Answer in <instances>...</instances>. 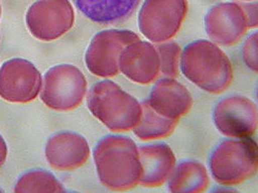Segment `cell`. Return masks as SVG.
Masks as SVG:
<instances>
[{"instance_id": "cell-9", "label": "cell", "mask_w": 258, "mask_h": 193, "mask_svg": "<svg viewBox=\"0 0 258 193\" xmlns=\"http://www.w3.org/2000/svg\"><path fill=\"white\" fill-rule=\"evenodd\" d=\"M41 87V74L28 60L14 58L0 68V97L9 102H30L38 96Z\"/></svg>"}, {"instance_id": "cell-12", "label": "cell", "mask_w": 258, "mask_h": 193, "mask_svg": "<svg viewBox=\"0 0 258 193\" xmlns=\"http://www.w3.org/2000/svg\"><path fill=\"white\" fill-rule=\"evenodd\" d=\"M119 69L126 78L135 83L141 85L154 83L160 74L158 52L148 41H135L121 52Z\"/></svg>"}, {"instance_id": "cell-26", "label": "cell", "mask_w": 258, "mask_h": 193, "mask_svg": "<svg viewBox=\"0 0 258 193\" xmlns=\"http://www.w3.org/2000/svg\"><path fill=\"white\" fill-rule=\"evenodd\" d=\"M246 2H250V0H246Z\"/></svg>"}, {"instance_id": "cell-21", "label": "cell", "mask_w": 258, "mask_h": 193, "mask_svg": "<svg viewBox=\"0 0 258 193\" xmlns=\"http://www.w3.org/2000/svg\"><path fill=\"white\" fill-rule=\"evenodd\" d=\"M257 36L258 32H253L248 36L242 46V58L246 66L254 73L258 72L257 63Z\"/></svg>"}, {"instance_id": "cell-18", "label": "cell", "mask_w": 258, "mask_h": 193, "mask_svg": "<svg viewBox=\"0 0 258 193\" xmlns=\"http://www.w3.org/2000/svg\"><path fill=\"white\" fill-rule=\"evenodd\" d=\"M143 113L139 123L134 128V134L142 141H155L165 139L174 133L177 120L167 119L154 112L147 100L142 103Z\"/></svg>"}, {"instance_id": "cell-13", "label": "cell", "mask_w": 258, "mask_h": 193, "mask_svg": "<svg viewBox=\"0 0 258 193\" xmlns=\"http://www.w3.org/2000/svg\"><path fill=\"white\" fill-rule=\"evenodd\" d=\"M45 154L52 167L59 170H74L87 162L90 157V147L83 136L61 132L48 140Z\"/></svg>"}, {"instance_id": "cell-3", "label": "cell", "mask_w": 258, "mask_h": 193, "mask_svg": "<svg viewBox=\"0 0 258 193\" xmlns=\"http://www.w3.org/2000/svg\"><path fill=\"white\" fill-rule=\"evenodd\" d=\"M87 106L90 113L113 133L133 131L143 113L142 103L110 80L92 86L87 94Z\"/></svg>"}, {"instance_id": "cell-22", "label": "cell", "mask_w": 258, "mask_h": 193, "mask_svg": "<svg viewBox=\"0 0 258 193\" xmlns=\"http://www.w3.org/2000/svg\"><path fill=\"white\" fill-rule=\"evenodd\" d=\"M249 21V28L257 27V2L252 4H241Z\"/></svg>"}, {"instance_id": "cell-5", "label": "cell", "mask_w": 258, "mask_h": 193, "mask_svg": "<svg viewBox=\"0 0 258 193\" xmlns=\"http://www.w3.org/2000/svg\"><path fill=\"white\" fill-rule=\"evenodd\" d=\"M88 83L84 74L72 64H59L45 74L40 99L49 109L73 111L82 104Z\"/></svg>"}, {"instance_id": "cell-17", "label": "cell", "mask_w": 258, "mask_h": 193, "mask_svg": "<svg viewBox=\"0 0 258 193\" xmlns=\"http://www.w3.org/2000/svg\"><path fill=\"white\" fill-rule=\"evenodd\" d=\"M169 178L168 190L173 193H201L210 183L206 166L197 160L180 162Z\"/></svg>"}, {"instance_id": "cell-6", "label": "cell", "mask_w": 258, "mask_h": 193, "mask_svg": "<svg viewBox=\"0 0 258 193\" xmlns=\"http://www.w3.org/2000/svg\"><path fill=\"white\" fill-rule=\"evenodd\" d=\"M188 13L187 0H145L139 13L141 33L155 44L173 39Z\"/></svg>"}, {"instance_id": "cell-2", "label": "cell", "mask_w": 258, "mask_h": 193, "mask_svg": "<svg viewBox=\"0 0 258 193\" xmlns=\"http://www.w3.org/2000/svg\"><path fill=\"white\" fill-rule=\"evenodd\" d=\"M180 70L186 79L208 93L220 94L232 83L229 58L216 44L206 39L196 40L184 48Z\"/></svg>"}, {"instance_id": "cell-14", "label": "cell", "mask_w": 258, "mask_h": 193, "mask_svg": "<svg viewBox=\"0 0 258 193\" xmlns=\"http://www.w3.org/2000/svg\"><path fill=\"white\" fill-rule=\"evenodd\" d=\"M147 102L158 115L179 121L191 110L192 96L177 80L164 78L155 83Z\"/></svg>"}, {"instance_id": "cell-15", "label": "cell", "mask_w": 258, "mask_h": 193, "mask_svg": "<svg viewBox=\"0 0 258 193\" xmlns=\"http://www.w3.org/2000/svg\"><path fill=\"white\" fill-rule=\"evenodd\" d=\"M142 176L140 184L145 187L163 185L176 167V156L165 143L143 145L139 148Z\"/></svg>"}, {"instance_id": "cell-10", "label": "cell", "mask_w": 258, "mask_h": 193, "mask_svg": "<svg viewBox=\"0 0 258 193\" xmlns=\"http://www.w3.org/2000/svg\"><path fill=\"white\" fill-rule=\"evenodd\" d=\"M213 121L223 136L234 139L250 138L257 130V105L242 95L227 96L215 105Z\"/></svg>"}, {"instance_id": "cell-1", "label": "cell", "mask_w": 258, "mask_h": 193, "mask_svg": "<svg viewBox=\"0 0 258 193\" xmlns=\"http://www.w3.org/2000/svg\"><path fill=\"white\" fill-rule=\"evenodd\" d=\"M99 181L112 191H127L140 184L142 165L137 144L128 137L110 135L93 151Z\"/></svg>"}, {"instance_id": "cell-23", "label": "cell", "mask_w": 258, "mask_h": 193, "mask_svg": "<svg viewBox=\"0 0 258 193\" xmlns=\"http://www.w3.org/2000/svg\"><path fill=\"white\" fill-rule=\"evenodd\" d=\"M8 153H9V149H8V145L5 141V139L0 136V167H2L8 157Z\"/></svg>"}, {"instance_id": "cell-25", "label": "cell", "mask_w": 258, "mask_h": 193, "mask_svg": "<svg viewBox=\"0 0 258 193\" xmlns=\"http://www.w3.org/2000/svg\"><path fill=\"white\" fill-rule=\"evenodd\" d=\"M3 191H4V190H3V189H0V192H3Z\"/></svg>"}, {"instance_id": "cell-16", "label": "cell", "mask_w": 258, "mask_h": 193, "mask_svg": "<svg viewBox=\"0 0 258 193\" xmlns=\"http://www.w3.org/2000/svg\"><path fill=\"white\" fill-rule=\"evenodd\" d=\"M74 3L92 22L111 25L131 18L138 9L140 0H74Z\"/></svg>"}, {"instance_id": "cell-19", "label": "cell", "mask_w": 258, "mask_h": 193, "mask_svg": "<svg viewBox=\"0 0 258 193\" xmlns=\"http://www.w3.org/2000/svg\"><path fill=\"white\" fill-rule=\"evenodd\" d=\"M66 188L50 171L33 169L21 176L15 185L16 193H60Z\"/></svg>"}, {"instance_id": "cell-4", "label": "cell", "mask_w": 258, "mask_h": 193, "mask_svg": "<svg viewBox=\"0 0 258 193\" xmlns=\"http://www.w3.org/2000/svg\"><path fill=\"white\" fill-rule=\"evenodd\" d=\"M257 166V144L250 138L221 142L209 159L214 180L224 186L245 182L256 174Z\"/></svg>"}, {"instance_id": "cell-24", "label": "cell", "mask_w": 258, "mask_h": 193, "mask_svg": "<svg viewBox=\"0 0 258 193\" xmlns=\"http://www.w3.org/2000/svg\"><path fill=\"white\" fill-rule=\"evenodd\" d=\"M0 17H2V5H0Z\"/></svg>"}, {"instance_id": "cell-8", "label": "cell", "mask_w": 258, "mask_h": 193, "mask_svg": "<svg viewBox=\"0 0 258 193\" xmlns=\"http://www.w3.org/2000/svg\"><path fill=\"white\" fill-rule=\"evenodd\" d=\"M32 36L53 41L67 34L75 24V10L70 0H37L25 16Z\"/></svg>"}, {"instance_id": "cell-20", "label": "cell", "mask_w": 258, "mask_h": 193, "mask_svg": "<svg viewBox=\"0 0 258 193\" xmlns=\"http://www.w3.org/2000/svg\"><path fill=\"white\" fill-rule=\"evenodd\" d=\"M155 48L160 59V72L169 78H177L180 74V46L176 41L168 40Z\"/></svg>"}, {"instance_id": "cell-11", "label": "cell", "mask_w": 258, "mask_h": 193, "mask_svg": "<svg viewBox=\"0 0 258 193\" xmlns=\"http://www.w3.org/2000/svg\"><path fill=\"white\" fill-rule=\"evenodd\" d=\"M205 28L215 44L229 47L242 39L249 29L245 10L238 3H222L212 7L205 17Z\"/></svg>"}, {"instance_id": "cell-7", "label": "cell", "mask_w": 258, "mask_h": 193, "mask_svg": "<svg viewBox=\"0 0 258 193\" xmlns=\"http://www.w3.org/2000/svg\"><path fill=\"white\" fill-rule=\"evenodd\" d=\"M140 40L137 33L127 29H106L92 38L85 55L88 71L100 78L119 75V58L125 47Z\"/></svg>"}]
</instances>
